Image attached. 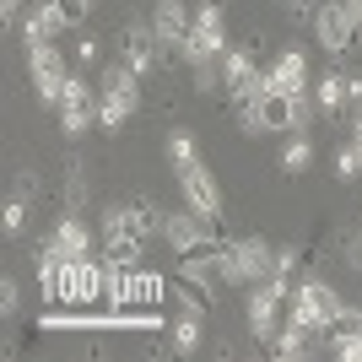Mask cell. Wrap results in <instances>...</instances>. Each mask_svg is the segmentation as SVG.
<instances>
[{
    "label": "cell",
    "instance_id": "6da1fadb",
    "mask_svg": "<svg viewBox=\"0 0 362 362\" xmlns=\"http://www.w3.org/2000/svg\"><path fill=\"white\" fill-rule=\"evenodd\" d=\"M287 319L303 325V330H314V335H330L335 325L346 319V298H341L325 276H303L287 292Z\"/></svg>",
    "mask_w": 362,
    "mask_h": 362
},
{
    "label": "cell",
    "instance_id": "7a4b0ae2",
    "mask_svg": "<svg viewBox=\"0 0 362 362\" xmlns=\"http://www.w3.org/2000/svg\"><path fill=\"white\" fill-rule=\"evenodd\" d=\"M216 271H222V287H255L276 271V243L259 238V233L222 238L216 243Z\"/></svg>",
    "mask_w": 362,
    "mask_h": 362
},
{
    "label": "cell",
    "instance_id": "3957f363",
    "mask_svg": "<svg viewBox=\"0 0 362 362\" xmlns=\"http://www.w3.org/2000/svg\"><path fill=\"white\" fill-rule=\"evenodd\" d=\"M141 108V71H130V65L114 54V60L103 65V76H98V130H108V136H119L124 119Z\"/></svg>",
    "mask_w": 362,
    "mask_h": 362
},
{
    "label": "cell",
    "instance_id": "277c9868",
    "mask_svg": "<svg viewBox=\"0 0 362 362\" xmlns=\"http://www.w3.org/2000/svg\"><path fill=\"white\" fill-rule=\"evenodd\" d=\"M287 281L281 276H265V281H255V287H243V319H249V335L255 341H265L271 346V335L287 325Z\"/></svg>",
    "mask_w": 362,
    "mask_h": 362
},
{
    "label": "cell",
    "instance_id": "5b68a950",
    "mask_svg": "<svg viewBox=\"0 0 362 362\" xmlns=\"http://www.w3.org/2000/svg\"><path fill=\"white\" fill-rule=\"evenodd\" d=\"M222 54H227V11H222V0H200L195 6V28H189V49H184L179 60L195 71V65L222 60Z\"/></svg>",
    "mask_w": 362,
    "mask_h": 362
},
{
    "label": "cell",
    "instance_id": "8992f818",
    "mask_svg": "<svg viewBox=\"0 0 362 362\" xmlns=\"http://www.w3.org/2000/svg\"><path fill=\"white\" fill-rule=\"evenodd\" d=\"M28 81L38 92V103L60 108V92L71 81V60H65L60 44H28Z\"/></svg>",
    "mask_w": 362,
    "mask_h": 362
},
{
    "label": "cell",
    "instance_id": "52a82bcc",
    "mask_svg": "<svg viewBox=\"0 0 362 362\" xmlns=\"http://www.w3.org/2000/svg\"><path fill=\"white\" fill-rule=\"evenodd\" d=\"M54 114H60V130H65L71 141H76V136H87L92 124H98V87H92L81 71H71V81H65L60 108H54Z\"/></svg>",
    "mask_w": 362,
    "mask_h": 362
},
{
    "label": "cell",
    "instance_id": "ba28073f",
    "mask_svg": "<svg viewBox=\"0 0 362 362\" xmlns=\"http://www.w3.org/2000/svg\"><path fill=\"white\" fill-rule=\"evenodd\" d=\"M179 179V195H184V206L200 216V222H222V184H216V173L206 163H195V168H179L173 173Z\"/></svg>",
    "mask_w": 362,
    "mask_h": 362
},
{
    "label": "cell",
    "instance_id": "9c48e42d",
    "mask_svg": "<svg viewBox=\"0 0 362 362\" xmlns=\"http://www.w3.org/2000/svg\"><path fill=\"white\" fill-rule=\"evenodd\" d=\"M314 38L325 54H351L357 49V22H351L346 11V0H319V11H314Z\"/></svg>",
    "mask_w": 362,
    "mask_h": 362
},
{
    "label": "cell",
    "instance_id": "30bf717a",
    "mask_svg": "<svg viewBox=\"0 0 362 362\" xmlns=\"http://www.w3.org/2000/svg\"><path fill=\"white\" fill-rule=\"evenodd\" d=\"M222 92L238 103V98H259L265 92V65L255 60V49H238V44H227L222 54Z\"/></svg>",
    "mask_w": 362,
    "mask_h": 362
},
{
    "label": "cell",
    "instance_id": "8fae6325",
    "mask_svg": "<svg viewBox=\"0 0 362 362\" xmlns=\"http://www.w3.org/2000/svg\"><path fill=\"white\" fill-rule=\"evenodd\" d=\"M114 49H119V60L130 65V71H141V76H151L157 65H163V44H157V33H151V16L146 22H124V33L114 38Z\"/></svg>",
    "mask_w": 362,
    "mask_h": 362
},
{
    "label": "cell",
    "instance_id": "7c38bea8",
    "mask_svg": "<svg viewBox=\"0 0 362 362\" xmlns=\"http://www.w3.org/2000/svg\"><path fill=\"white\" fill-rule=\"evenodd\" d=\"M189 28H195V11L184 0H157L151 6V33H157L163 54H184L189 49Z\"/></svg>",
    "mask_w": 362,
    "mask_h": 362
},
{
    "label": "cell",
    "instance_id": "4fadbf2b",
    "mask_svg": "<svg viewBox=\"0 0 362 362\" xmlns=\"http://www.w3.org/2000/svg\"><path fill=\"white\" fill-rule=\"evenodd\" d=\"M314 87V71H308V54H303L298 44L276 49V60L265 65V92H281V98H292V92H308Z\"/></svg>",
    "mask_w": 362,
    "mask_h": 362
},
{
    "label": "cell",
    "instance_id": "5bb4252c",
    "mask_svg": "<svg viewBox=\"0 0 362 362\" xmlns=\"http://www.w3.org/2000/svg\"><path fill=\"white\" fill-rule=\"evenodd\" d=\"M163 243L173 255H195V249H211V222H200L189 206L184 211H163Z\"/></svg>",
    "mask_w": 362,
    "mask_h": 362
},
{
    "label": "cell",
    "instance_id": "9a60e30c",
    "mask_svg": "<svg viewBox=\"0 0 362 362\" xmlns=\"http://www.w3.org/2000/svg\"><path fill=\"white\" fill-rule=\"evenodd\" d=\"M16 28H22V49H28V44H54V38H65L71 22H65L60 0H33L28 16H22Z\"/></svg>",
    "mask_w": 362,
    "mask_h": 362
},
{
    "label": "cell",
    "instance_id": "2e32d148",
    "mask_svg": "<svg viewBox=\"0 0 362 362\" xmlns=\"http://www.w3.org/2000/svg\"><path fill=\"white\" fill-rule=\"evenodd\" d=\"M49 243H54L65 259H87L98 238H92V227L81 222V211H65L60 222H54V233H49Z\"/></svg>",
    "mask_w": 362,
    "mask_h": 362
},
{
    "label": "cell",
    "instance_id": "e0dca14e",
    "mask_svg": "<svg viewBox=\"0 0 362 362\" xmlns=\"http://www.w3.org/2000/svg\"><path fill=\"white\" fill-rule=\"evenodd\" d=\"M163 157H168V168L179 173V168H195V163H206L200 157V141H195V130H184V124H173L168 130V141H163Z\"/></svg>",
    "mask_w": 362,
    "mask_h": 362
},
{
    "label": "cell",
    "instance_id": "ac0fdd59",
    "mask_svg": "<svg viewBox=\"0 0 362 362\" xmlns=\"http://www.w3.org/2000/svg\"><path fill=\"white\" fill-rule=\"evenodd\" d=\"M276 168H281V173H308V168H314V136H308V130H292V136L281 141V151H276Z\"/></svg>",
    "mask_w": 362,
    "mask_h": 362
},
{
    "label": "cell",
    "instance_id": "d6986e66",
    "mask_svg": "<svg viewBox=\"0 0 362 362\" xmlns=\"http://www.w3.org/2000/svg\"><path fill=\"white\" fill-rule=\"evenodd\" d=\"M308 341H314V330H303V325H292V319H287V325H281V330L271 335V357L298 362V357H308V351H314Z\"/></svg>",
    "mask_w": 362,
    "mask_h": 362
},
{
    "label": "cell",
    "instance_id": "ffe728a7",
    "mask_svg": "<svg viewBox=\"0 0 362 362\" xmlns=\"http://www.w3.org/2000/svg\"><path fill=\"white\" fill-rule=\"evenodd\" d=\"M314 103H319V114H341L346 108V71L314 76Z\"/></svg>",
    "mask_w": 362,
    "mask_h": 362
},
{
    "label": "cell",
    "instance_id": "44dd1931",
    "mask_svg": "<svg viewBox=\"0 0 362 362\" xmlns=\"http://www.w3.org/2000/svg\"><path fill=\"white\" fill-rule=\"evenodd\" d=\"M163 292H168V281L157 271H141L136 265V298H130V308H163Z\"/></svg>",
    "mask_w": 362,
    "mask_h": 362
},
{
    "label": "cell",
    "instance_id": "7402d4cb",
    "mask_svg": "<svg viewBox=\"0 0 362 362\" xmlns=\"http://www.w3.org/2000/svg\"><path fill=\"white\" fill-rule=\"evenodd\" d=\"M314 114H319L314 87H308V92H292V98H287V136H292V130H314Z\"/></svg>",
    "mask_w": 362,
    "mask_h": 362
},
{
    "label": "cell",
    "instance_id": "603a6c76",
    "mask_svg": "<svg viewBox=\"0 0 362 362\" xmlns=\"http://www.w3.org/2000/svg\"><path fill=\"white\" fill-rule=\"evenodd\" d=\"M233 114H238V130H243V136H265V130H271V124H265V103H259V98H238V103H233Z\"/></svg>",
    "mask_w": 362,
    "mask_h": 362
},
{
    "label": "cell",
    "instance_id": "cb8c5ba5",
    "mask_svg": "<svg viewBox=\"0 0 362 362\" xmlns=\"http://www.w3.org/2000/svg\"><path fill=\"white\" fill-rule=\"evenodd\" d=\"M65 211H87V163L65 168Z\"/></svg>",
    "mask_w": 362,
    "mask_h": 362
},
{
    "label": "cell",
    "instance_id": "d4e9b609",
    "mask_svg": "<svg viewBox=\"0 0 362 362\" xmlns=\"http://www.w3.org/2000/svg\"><path fill=\"white\" fill-rule=\"evenodd\" d=\"M28 216H33V200H22V195L6 200V206H0V227H6V238H22Z\"/></svg>",
    "mask_w": 362,
    "mask_h": 362
},
{
    "label": "cell",
    "instance_id": "484cf974",
    "mask_svg": "<svg viewBox=\"0 0 362 362\" xmlns=\"http://www.w3.org/2000/svg\"><path fill=\"white\" fill-rule=\"evenodd\" d=\"M357 173H362V151L351 146V141H346V146H335V179H341V184H351Z\"/></svg>",
    "mask_w": 362,
    "mask_h": 362
},
{
    "label": "cell",
    "instance_id": "4316f807",
    "mask_svg": "<svg viewBox=\"0 0 362 362\" xmlns=\"http://www.w3.org/2000/svg\"><path fill=\"white\" fill-rule=\"evenodd\" d=\"M103 60V38L98 33H76V65H98Z\"/></svg>",
    "mask_w": 362,
    "mask_h": 362
},
{
    "label": "cell",
    "instance_id": "83f0119b",
    "mask_svg": "<svg viewBox=\"0 0 362 362\" xmlns=\"http://www.w3.org/2000/svg\"><path fill=\"white\" fill-rule=\"evenodd\" d=\"M0 314H6V319L22 314V281H16V276H6V281H0Z\"/></svg>",
    "mask_w": 362,
    "mask_h": 362
},
{
    "label": "cell",
    "instance_id": "f1b7e54d",
    "mask_svg": "<svg viewBox=\"0 0 362 362\" xmlns=\"http://www.w3.org/2000/svg\"><path fill=\"white\" fill-rule=\"evenodd\" d=\"M298 249H292V243H281V249H276V271L271 276H281V281H292V276H298Z\"/></svg>",
    "mask_w": 362,
    "mask_h": 362
},
{
    "label": "cell",
    "instance_id": "f546056e",
    "mask_svg": "<svg viewBox=\"0 0 362 362\" xmlns=\"http://www.w3.org/2000/svg\"><path fill=\"white\" fill-rule=\"evenodd\" d=\"M92 6H98V0H60V11H65V22H71V28H81V22H87Z\"/></svg>",
    "mask_w": 362,
    "mask_h": 362
},
{
    "label": "cell",
    "instance_id": "4dcf8cb0",
    "mask_svg": "<svg viewBox=\"0 0 362 362\" xmlns=\"http://www.w3.org/2000/svg\"><path fill=\"white\" fill-rule=\"evenodd\" d=\"M11 195H22V200L38 195V173H33V168H22V173H16V189H11Z\"/></svg>",
    "mask_w": 362,
    "mask_h": 362
},
{
    "label": "cell",
    "instance_id": "1f68e13d",
    "mask_svg": "<svg viewBox=\"0 0 362 362\" xmlns=\"http://www.w3.org/2000/svg\"><path fill=\"white\" fill-rule=\"evenodd\" d=\"M281 11H287V16H308V22H314L319 0H281Z\"/></svg>",
    "mask_w": 362,
    "mask_h": 362
},
{
    "label": "cell",
    "instance_id": "d6a6232c",
    "mask_svg": "<svg viewBox=\"0 0 362 362\" xmlns=\"http://www.w3.org/2000/svg\"><path fill=\"white\" fill-rule=\"evenodd\" d=\"M346 103L362 108V76H357V71H346Z\"/></svg>",
    "mask_w": 362,
    "mask_h": 362
},
{
    "label": "cell",
    "instance_id": "836d02e7",
    "mask_svg": "<svg viewBox=\"0 0 362 362\" xmlns=\"http://www.w3.org/2000/svg\"><path fill=\"white\" fill-rule=\"evenodd\" d=\"M0 16H6V28H16L22 22V0H0Z\"/></svg>",
    "mask_w": 362,
    "mask_h": 362
},
{
    "label": "cell",
    "instance_id": "e575fe53",
    "mask_svg": "<svg viewBox=\"0 0 362 362\" xmlns=\"http://www.w3.org/2000/svg\"><path fill=\"white\" fill-rule=\"evenodd\" d=\"M351 146L362 151V108H357V114H351Z\"/></svg>",
    "mask_w": 362,
    "mask_h": 362
},
{
    "label": "cell",
    "instance_id": "d590c367",
    "mask_svg": "<svg viewBox=\"0 0 362 362\" xmlns=\"http://www.w3.org/2000/svg\"><path fill=\"white\" fill-rule=\"evenodd\" d=\"M357 243H362V227H357Z\"/></svg>",
    "mask_w": 362,
    "mask_h": 362
}]
</instances>
